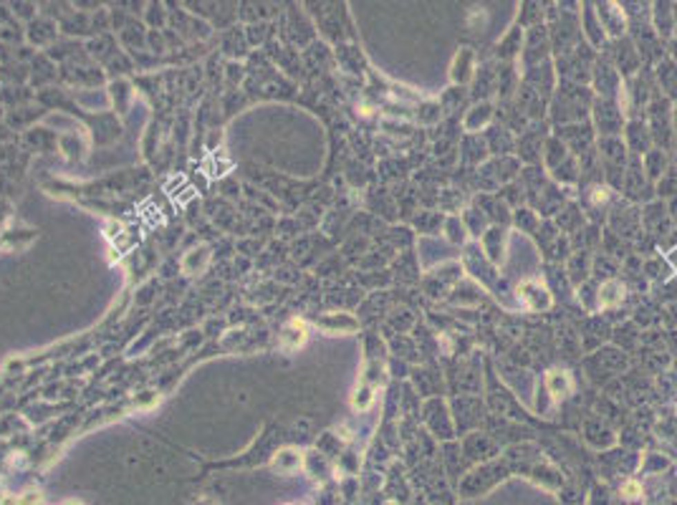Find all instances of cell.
Wrapping results in <instances>:
<instances>
[{
  "label": "cell",
  "instance_id": "obj_45",
  "mask_svg": "<svg viewBox=\"0 0 677 505\" xmlns=\"http://www.w3.org/2000/svg\"><path fill=\"white\" fill-rule=\"evenodd\" d=\"M445 235H448L450 242H455V245H463V242L468 240V230H465L463 218H457V215H450V218H445Z\"/></svg>",
  "mask_w": 677,
  "mask_h": 505
},
{
  "label": "cell",
  "instance_id": "obj_60",
  "mask_svg": "<svg viewBox=\"0 0 677 505\" xmlns=\"http://www.w3.org/2000/svg\"><path fill=\"white\" fill-rule=\"evenodd\" d=\"M64 505H84V503H82V500H66Z\"/></svg>",
  "mask_w": 677,
  "mask_h": 505
},
{
  "label": "cell",
  "instance_id": "obj_39",
  "mask_svg": "<svg viewBox=\"0 0 677 505\" xmlns=\"http://www.w3.org/2000/svg\"><path fill=\"white\" fill-rule=\"evenodd\" d=\"M463 222H465L468 235H473V238H483L486 230L490 227V220L480 213L478 207H468V210L463 213Z\"/></svg>",
  "mask_w": 677,
  "mask_h": 505
},
{
  "label": "cell",
  "instance_id": "obj_7",
  "mask_svg": "<svg viewBox=\"0 0 677 505\" xmlns=\"http://www.w3.org/2000/svg\"><path fill=\"white\" fill-rule=\"evenodd\" d=\"M591 119H594V129L599 137H619L624 132L627 117L614 99H594Z\"/></svg>",
  "mask_w": 677,
  "mask_h": 505
},
{
  "label": "cell",
  "instance_id": "obj_34",
  "mask_svg": "<svg viewBox=\"0 0 677 505\" xmlns=\"http://www.w3.org/2000/svg\"><path fill=\"white\" fill-rule=\"evenodd\" d=\"M619 273V260L617 258L607 256V253H599V256L591 258V278L599 283H607V280H614Z\"/></svg>",
  "mask_w": 677,
  "mask_h": 505
},
{
  "label": "cell",
  "instance_id": "obj_48",
  "mask_svg": "<svg viewBox=\"0 0 677 505\" xmlns=\"http://www.w3.org/2000/svg\"><path fill=\"white\" fill-rule=\"evenodd\" d=\"M44 503V495L38 490H26V493H18V495H8L0 500V505H41Z\"/></svg>",
  "mask_w": 677,
  "mask_h": 505
},
{
  "label": "cell",
  "instance_id": "obj_62",
  "mask_svg": "<svg viewBox=\"0 0 677 505\" xmlns=\"http://www.w3.org/2000/svg\"><path fill=\"white\" fill-rule=\"evenodd\" d=\"M675 169H677V164H675Z\"/></svg>",
  "mask_w": 677,
  "mask_h": 505
},
{
  "label": "cell",
  "instance_id": "obj_59",
  "mask_svg": "<svg viewBox=\"0 0 677 505\" xmlns=\"http://www.w3.org/2000/svg\"><path fill=\"white\" fill-rule=\"evenodd\" d=\"M195 505H218V503H215V500H210V498H200Z\"/></svg>",
  "mask_w": 677,
  "mask_h": 505
},
{
  "label": "cell",
  "instance_id": "obj_25",
  "mask_svg": "<svg viewBox=\"0 0 677 505\" xmlns=\"http://www.w3.org/2000/svg\"><path fill=\"white\" fill-rule=\"evenodd\" d=\"M582 26H584V41H587L591 48H607L609 38H607V33L602 30V23H599V18H596L594 6H589V3L584 6Z\"/></svg>",
  "mask_w": 677,
  "mask_h": 505
},
{
  "label": "cell",
  "instance_id": "obj_27",
  "mask_svg": "<svg viewBox=\"0 0 677 505\" xmlns=\"http://www.w3.org/2000/svg\"><path fill=\"white\" fill-rule=\"evenodd\" d=\"M523 38H526V30H523L521 26H513V28L501 38L495 56H498L501 61H506V64H513L523 51Z\"/></svg>",
  "mask_w": 677,
  "mask_h": 505
},
{
  "label": "cell",
  "instance_id": "obj_55",
  "mask_svg": "<svg viewBox=\"0 0 677 505\" xmlns=\"http://www.w3.org/2000/svg\"><path fill=\"white\" fill-rule=\"evenodd\" d=\"M665 260H667V265H670V271H677V242L665 253Z\"/></svg>",
  "mask_w": 677,
  "mask_h": 505
},
{
  "label": "cell",
  "instance_id": "obj_33",
  "mask_svg": "<svg viewBox=\"0 0 677 505\" xmlns=\"http://www.w3.org/2000/svg\"><path fill=\"white\" fill-rule=\"evenodd\" d=\"M546 392L559 402V399H566L571 392H574V381H571V374L564 372V369H551L546 374Z\"/></svg>",
  "mask_w": 677,
  "mask_h": 505
},
{
  "label": "cell",
  "instance_id": "obj_36",
  "mask_svg": "<svg viewBox=\"0 0 677 505\" xmlns=\"http://www.w3.org/2000/svg\"><path fill=\"white\" fill-rule=\"evenodd\" d=\"M627 298V286L622 280H607L599 283V308H617Z\"/></svg>",
  "mask_w": 677,
  "mask_h": 505
},
{
  "label": "cell",
  "instance_id": "obj_8",
  "mask_svg": "<svg viewBox=\"0 0 677 505\" xmlns=\"http://www.w3.org/2000/svg\"><path fill=\"white\" fill-rule=\"evenodd\" d=\"M604 51H609V59H607V61L617 68V73L624 81L640 73L642 59H640V53H637V46L632 44V38H629V36L619 38V41H609Z\"/></svg>",
  "mask_w": 677,
  "mask_h": 505
},
{
  "label": "cell",
  "instance_id": "obj_10",
  "mask_svg": "<svg viewBox=\"0 0 677 505\" xmlns=\"http://www.w3.org/2000/svg\"><path fill=\"white\" fill-rule=\"evenodd\" d=\"M551 56V41H549V30L546 26H536V28H528L526 38H523V51H521V61L523 68H533L546 64Z\"/></svg>",
  "mask_w": 677,
  "mask_h": 505
},
{
  "label": "cell",
  "instance_id": "obj_23",
  "mask_svg": "<svg viewBox=\"0 0 677 505\" xmlns=\"http://www.w3.org/2000/svg\"><path fill=\"white\" fill-rule=\"evenodd\" d=\"M490 122H493V104L488 102V99H480V102L473 104L470 111L465 114L463 126H465V132L478 134V132H483V129H488Z\"/></svg>",
  "mask_w": 677,
  "mask_h": 505
},
{
  "label": "cell",
  "instance_id": "obj_31",
  "mask_svg": "<svg viewBox=\"0 0 677 505\" xmlns=\"http://www.w3.org/2000/svg\"><path fill=\"white\" fill-rule=\"evenodd\" d=\"M655 76H657V81H660V88L665 91V96L675 104L677 102V64L670 59V56H665V59L657 64Z\"/></svg>",
  "mask_w": 677,
  "mask_h": 505
},
{
  "label": "cell",
  "instance_id": "obj_41",
  "mask_svg": "<svg viewBox=\"0 0 677 505\" xmlns=\"http://www.w3.org/2000/svg\"><path fill=\"white\" fill-rule=\"evenodd\" d=\"M303 341H306V326L301 321H288L280 331V344L294 352V349L303 346Z\"/></svg>",
  "mask_w": 677,
  "mask_h": 505
},
{
  "label": "cell",
  "instance_id": "obj_21",
  "mask_svg": "<svg viewBox=\"0 0 677 505\" xmlns=\"http://www.w3.org/2000/svg\"><path fill=\"white\" fill-rule=\"evenodd\" d=\"M475 53L470 48H460L455 53V59H452V66H450V79L455 86H465V84H470L473 76H475Z\"/></svg>",
  "mask_w": 677,
  "mask_h": 505
},
{
  "label": "cell",
  "instance_id": "obj_12",
  "mask_svg": "<svg viewBox=\"0 0 677 505\" xmlns=\"http://www.w3.org/2000/svg\"><path fill=\"white\" fill-rule=\"evenodd\" d=\"M591 84H594L596 99H614L617 102L619 91L624 86V79L607 59H596L594 68H591Z\"/></svg>",
  "mask_w": 677,
  "mask_h": 505
},
{
  "label": "cell",
  "instance_id": "obj_20",
  "mask_svg": "<svg viewBox=\"0 0 677 505\" xmlns=\"http://www.w3.org/2000/svg\"><path fill=\"white\" fill-rule=\"evenodd\" d=\"M311 321H314V326H318V329L332 334V336H336V334L346 336V334H356L359 331V321L352 314H324V316H314Z\"/></svg>",
  "mask_w": 677,
  "mask_h": 505
},
{
  "label": "cell",
  "instance_id": "obj_19",
  "mask_svg": "<svg viewBox=\"0 0 677 505\" xmlns=\"http://www.w3.org/2000/svg\"><path fill=\"white\" fill-rule=\"evenodd\" d=\"M640 220H642V213H637V207L629 205V202H617V205L611 207L609 213V227L614 235H629L637 233V227H640Z\"/></svg>",
  "mask_w": 677,
  "mask_h": 505
},
{
  "label": "cell",
  "instance_id": "obj_53",
  "mask_svg": "<svg viewBox=\"0 0 677 505\" xmlns=\"http://www.w3.org/2000/svg\"><path fill=\"white\" fill-rule=\"evenodd\" d=\"M591 505H614V498L604 485H596L594 493H591Z\"/></svg>",
  "mask_w": 677,
  "mask_h": 505
},
{
  "label": "cell",
  "instance_id": "obj_52",
  "mask_svg": "<svg viewBox=\"0 0 677 505\" xmlns=\"http://www.w3.org/2000/svg\"><path fill=\"white\" fill-rule=\"evenodd\" d=\"M619 495L622 500H640L642 498V485L637 480H624L622 488H619Z\"/></svg>",
  "mask_w": 677,
  "mask_h": 505
},
{
  "label": "cell",
  "instance_id": "obj_26",
  "mask_svg": "<svg viewBox=\"0 0 677 505\" xmlns=\"http://www.w3.org/2000/svg\"><path fill=\"white\" fill-rule=\"evenodd\" d=\"M566 278L574 283L576 288L587 283L591 278V256L584 250H576L566 258Z\"/></svg>",
  "mask_w": 677,
  "mask_h": 505
},
{
  "label": "cell",
  "instance_id": "obj_9",
  "mask_svg": "<svg viewBox=\"0 0 677 505\" xmlns=\"http://www.w3.org/2000/svg\"><path fill=\"white\" fill-rule=\"evenodd\" d=\"M584 364H587V372H589L591 379L607 381L611 377H617L627 366V354L622 349H599Z\"/></svg>",
  "mask_w": 677,
  "mask_h": 505
},
{
  "label": "cell",
  "instance_id": "obj_43",
  "mask_svg": "<svg viewBox=\"0 0 677 505\" xmlns=\"http://www.w3.org/2000/svg\"><path fill=\"white\" fill-rule=\"evenodd\" d=\"M576 293H579V301H582V306L587 311H596L599 308V283L594 278L582 283V286L576 288Z\"/></svg>",
  "mask_w": 677,
  "mask_h": 505
},
{
  "label": "cell",
  "instance_id": "obj_22",
  "mask_svg": "<svg viewBox=\"0 0 677 505\" xmlns=\"http://www.w3.org/2000/svg\"><path fill=\"white\" fill-rule=\"evenodd\" d=\"M506 240H508L506 227H498V225H490L486 230V235H483V253H486V258L493 265L503 263V258H506Z\"/></svg>",
  "mask_w": 677,
  "mask_h": 505
},
{
  "label": "cell",
  "instance_id": "obj_46",
  "mask_svg": "<svg viewBox=\"0 0 677 505\" xmlns=\"http://www.w3.org/2000/svg\"><path fill=\"white\" fill-rule=\"evenodd\" d=\"M655 192L660 195V198H677V169H675V164H672L667 172H665L660 180H657V187H655Z\"/></svg>",
  "mask_w": 677,
  "mask_h": 505
},
{
  "label": "cell",
  "instance_id": "obj_47",
  "mask_svg": "<svg viewBox=\"0 0 677 505\" xmlns=\"http://www.w3.org/2000/svg\"><path fill=\"white\" fill-rule=\"evenodd\" d=\"M526 10H523L521 15H518V26H526V28H536V26H541V21H544V6H538V3H526Z\"/></svg>",
  "mask_w": 677,
  "mask_h": 505
},
{
  "label": "cell",
  "instance_id": "obj_57",
  "mask_svg": "<svg viewBox=\"0 0 677 505\" xmlns=\"http://www.w3.org/2000/svg\"><path fill=\"white\" fill-rule=\"evenodd\" d=\"M665 53H670V59L677 64V36H672L670 41H667V51Z\"/></svg>",
  "mask_w": 677,
  "mask_h": 505
},
{
  "label": "cell",
  "instance_id": "obj_18",
  "mask_svg": "<svg viewBox=\"0 0 677 505\" xmlns=\"http://www.w3.org/2000/svg\"><path fill=\"white\" fill-rule=\"evenodd\" d=\"M425 422L427 427L435 432V437L440 439H452L455 437V427H452V417H450L448 407L440 399H430L425 404Z\"/></svg>",
  "mask_w": 677,
  "mask_h": 505
},
{
  "label": "cell",
  "instance_id": "obj_11",
  "mask_svg": "<svg viewBox=\"0 0 677 505\" xmlns=\"http://www.w3.org/2000/svg\"><path fill=\"white\" fill-rule=\"evenodd\" d=\"M652 182L647 180L645 169H642V160L640 157H632L629 154V164H627L624 172V184H622V192L627 195V202H649L652 200Z\"/></svg>",
  "mask_w": 677,
  "mask_h": 505
},
{
  "label": "cell",
  "instance_id": "obj_16",
  "mask_svg": "<svg viewBox=\"0 0 677 505\" xmlns=\"http://www.w3.org/2000/svg\"><path fill=\"white\" fill-rule=\"evenodd\" d=\"M624 146H627V152L632 154V157H645V154L652 149V137H649V129H647V124H645V119H640V117H634V119H627V124H624Z\"/></svg>",
  "mask_w": 677,
  "mask_h": 505
},
{
  "label": "cell",
  "instance_id": "obj_50",
  "mask_svg": "<svg viewBox=\"0 0 677 505\" xmlns=\"http://www.w3.org/2000/svg\"><path fill=\"white\" fill-rule=\"evenodd\" d=\"M442 119V104L427 102L420 106V124H437Z\"/></svg>",
  "mask_w": 677,
  "mask_h": 505
},
{
  "label": "cell",
  "instance_id": "obj_51",
  "mask_svg": "<svg viewBox=\"0 0 677 505\" xmlns=\"http://www.w3.org/2000/svg\"><path fill=\"white\" fill-rule=\"evenodd\" d=\"M372 402H374V394H372V387H369V384H361V387L354 389V397H352L354 410H367Z\"/></svg>",
  "mask_w": 677,
  "mask_h": 505
},
{
  "label": "cell",
  "instance_id": "obj_40",
  "mask_svg": "<svg viewBox=\"0 0 677 505\" xmlns=\"http://www.w3.org/2000/svg\"><path fill=\"white\" fill-rule=\"evenodd\" d=\"M584 432H587V442H589V445H594V447H609L611 442H614V435H611L609 427L602 425V422H596V419L587 422Z\"/></svg>",
  "mask_w": 677,
  "mask_h": 505
},
{
  "label": "cell",
  "instance_id": "obj_32",
  "mask_svg": "<svg viewBox=\"0 0 677 505\" xmlns=\"http://www.w3.org/2000/svg\"><path fill=\"white\" fill-rule=\"evenodd\" d=\"M584 222H587L584 210L576 205H564L559 213H556V230H559V233L576 235L584 227Z\"/></svg>",
  "mask_w": 677,
  "mask_h": 505
},
{
  "label": "cell",
  "instance_id": "obj_49",
  "mask_svg": "<svg viewBox=\"0 0 677 505\" xmlns=\"http://www.w3.org/2000/svg\"><path fill=\"white\" fill-rule=\"evenodd\" d=\"M574 238H576V240H574V245H576V248H579V245H582V250H584V253H589V248H591V245H594V242H599V240H602V233H599V230H596L594 225H589V227H582V230H579V233H576Z\"/></svg>",
  "mask_w": 677,
  "mask_h": 505
},
{
  "label": "cell",
  "instance_id": "obj_38",
  "mask_svg": "<svg viewBox=\"0 0 677 505\" xmlns=\"http://www.w3.org/2000/svg\"><path fill=\"white\" fill-rule=\"evenodd\" d=\"M609 198H611V190L604 182L587 184V190H584V202L589 205V210H602V213H604Z\"/></svg>",
  "mask_w": 677,
  "mask_h": 505
},
{
  "label": "cell",
  "instance_id": "obj_2",
  "mask_svg": "<svg viewBox=\"0 0 677 505\" xmlns=\"http://www.w3.org/2000/svg\"><path fill=\"white\" fill-rule=\"evenodd\" d=\"M596 154H599V164H602L604 184L609 190H622L627 164H629V152H627L622 137H599Z\"/></svg>",
  "mask_w": 677,
  "mask_h": 505
},
{
  "label": "cell",
  "instance_id": "obj_37",
  "mask_svg": "<svg viewBox=\"0 0 677 505\" xmlns=\"http://www.w3.org/2000/svg\"><path fill=\"white\" fill-rule=\"evenodd\" d=\"M611 334L609 323L604 321V318H587L584 323V339H587V349H594L599 346L602 341H607Z\"/></svg>",
  "mask_w": 677,
  "mask_h": 505
},
{
  "label": "cell",
  "instance_id": "obj_15",
  "mask_svg": "<svg viewBox=\"0 0 677 505\" xmlns=\"http://www.w3.org/2000/svg\"><path fill=\"white\" fill-rule=\"evenodd\" d=\"M594 10L609 41H619L627 36V15L622 3H596Z\"/></svg>",
  "mask_w": 677,
  "mask_h": 505
},
{
  "label": "cell",
  "instance_id": "obj_35",
  "mask_svg": "<svg viewBox=\"0 0 677 505\" xmlns=\"http://www.w3.org/2000/svg\"><path fill=\"white\" fill-rule=\"evenodd\" d=\"M569 157H571V152L566 149V144H564L556 134H551V137L546 140V144H544V164L549 167V172H553L559 164H564Z\"/></svg>",
  "mask_w": 677,
  "mask_h": 505
},
{
  "label": "cell",
  "instance_id": "obj_1",
  "mask_svg": "<svg viewBox=\"0 0 677 505\" xmlns=\"http://www.w3.org/2000/svg\"><path fill=\"white\" fill-rule=\"evenodd\" d=\"M594 99H596V96L591 94L589 86L561 81L559 86H556V94H553L551 104H549V111H551L553 126L559 129V126L579 124V122H589L591 104H594Z\"/></svg>",
  "mask_w": 677,
  "mask_h": 505
},
{
  "label": "cell",
  "instance_id": "obj_17",
  "mask_svg": "<svg viewBox=\"0 0 677 505\" xmlns=\"http://www.w3.org/2000/svg\"><path fill=\"white\" fill-rule=\"evenodd\" d=\"M546 140H549V134L546 132H541L538 134V124H533L531 129H523L521 132V140H518V144H515V149H518V157H521L528 167H536L538 162L544 160V144H546Z\"/></svg>",
  "mask_w": 677,
  "mask_h": 505
},
{
  "label": "cell",
  "instance_id": "obj_4",
  "mask_svg": "<svg viewBox=\"0 0 677 505\" xmlns=\"http://www.w3.org/2000/svg\"><path fill=\"white\" fill-rule=\"evenodd\" d=\"M594 64H596L594 48L582 38L571 51L556 59V73L561 76V81L587 86V84L591 81V68H594Z\"/></svg>",
  "mask_w": 677,
  "mask_h": 505
},
{
  "label": "cell",
  "instance_id": "obj_14",
  "mask_svg": "<svg viewBox=\"0 0 677 505\" xmlns=\"http://www.w3.org/2000/svg\"><path fill=\"white\" fill-rule=\"evenodd\" d=\"M515 296H518V301H521V303L528 308V311H536V314H538V311H549V308H551V303H553L551 288L546 286L541 278H526V280H521V283H518V288H515Z\"/></svg>",
  "mask_w": 677,
  "mask_h": 505
},
{
  "label": "cell",
  "instance_id": "obj_61",
  "mask_svg": "<svg viewBox=\"0 0 677 505\" xmlns=\"http://www.w3.org/2000/svg\"><path fill=\"white\" fill-rule=\"evenodd\" d=\"M6 498V490H3V483H0V500Z\"/></svg>",
  "mask_w": 677,
  "mask_h": 505
},
{
  "label": "cell",
  "instance_id": "obj_54",
  "mask_svg": "<svg viewBox=\"0 0 677 505\" xmlns=\"http://www.w3.org/2000/svg\"><path fill=\"white\" fill-rule=\"evenodd\" d=\"M667 326H677V301L667 306V316H662Z\"/></svg>",
  "mask_w": 677,
  "mask_h": 505
},
{
  "label": "cell",
  "instance_id": "obj_58",
  "mask_svg": "<svg viewBox=\"0 0 677 505\" xmlns=\"http://www.w3.org/2000/svg\"><path fill=\"white\" fill-rule=\"evenodd\" d=\"M672 146H677V106L672 109Z\"/></svg>",
  "mask_w": 677,
  "mask_h": 505
},
{
  "label": "cell",
  "instance_id": "obj_5",
  "mask_svg": "<svg viewBox=\"0 0 677 505\" xmlns=\"http://www.w3.org/2000/svg\"><path fill=\"white\" fill-rule=\"evenodd\" d=\"M672 109L675 104L667 99L665 94H655L652 102L647 104V119L645 124L649 129V137H652V144L662 152H670L672 149Z\"/></svg>",
  "mask_w": 677,
  "mask_h": 505
},
{
  "label": "cell",
  "instance_id": "obj_13",
  "mask_svg": "<svg viewBox=\"0 0 677 505\" xmlns=\"http://www.w3.org/2000/svg\"><path fill=\"white\" fill-rule=\"evenodd\" d=\"M556 137L566 144V149L574 154V157H582L584 152H589V149H594V146H596L594 126H591L589 122L559 126V129H556Z\"/></svg>",
  "mask_w": 677,
  "mask_h": 505
},
{
  "label": "cell",
  "instance_id": "obj_24",
  "mask_svg": "<svg viewBox=\"0 0 677 505\" xmlns=\"http://www.w3.org/2000/svg\"><path fill=\"white\" fill-rule=\"evenodd\" d=\"M486 144H488V152L495 154V157H508V154L515 149V140L511 129L506 124H493L488 126V134H486Z\"/></svg>",
  "mask_w": 677,
  "mask_h": 505
},
{
  "label": "cell",
  "instance_id": "obj_56",
  "mask_svg": "<svg viewBox=\"0 0 677 505\" xmlns=\"http://www.w3.org/2000/svg\"><path fill=\"white\" fill-rule=\"evenodd\" d=\"M667 215H670L672 225H677V198H672L670 202H667Z\"/></svg>",
  "mask_w": 677,
  "mask_h": 505
},
{
  "label": "cell",
  "instance_id": "obj_30",
  "mask_svg": "<svg viewBox=\"0 0 677 505\" xmlns=\"http://www.w3.org/2000/svg\"><path fill=\"white\" fill-rule=\"evenodd\" d=\"M670 167H672V164H670L667 152L657 149V146H652V149L642 157V169H645V175H647L649 182H657V180H660V177H662Z\"/></svg>",
  "mask_w": 677,
  "mask_h": 505
},
{
  "label": "cell",
  "instance_id": "obj_42",
  "mask_svg": "<svg viewBox=\"0 0 677 505\" xmlns=\"http://www.w3.org/2000/svg\"><path fill=\"white\" fill-rule=\"evenodd\" d=\"M513 222H515V227H521L523 233H528V235H536V230L541 227V218H538V213H533L531 207H515Z\"/></svg>",
  "mask_w": 677,
  "mask_h": 505
},
{
  "label": "cell",
  "instance_id": "obj_29",
  "mask_svg": "<svg viewBox=\"0 0 677 505\" xmlns=\"http://www.w3.org/2000/svg\"><path fill=\"white\" fill-rule=\"evenodd\" d=\"M303 468V455L294 447H283L278 452L273 455L271 460V470L273 473H278V475H294L298 470Z\"/></svg>",
  "mask_w": 677,
  "mask_h": 505
},
{
  "label": "cell",
  "instance_id": "obj_44",
  "mask_svg": "<svg viewBox=\"0 0 677 505\" xmlns=\"http://www.w3.org/2000/svg\"><path fill=\"white\" fill-rule=\"evenodd\" d=\"M207 260H210V253H207V248L205 245H200V248H195V250H190L187 256H184V260H182V268L187 273H200L202 268L207 265Z\"/></svg>",
  "mask_w": 677,
  "mask_h": 505
},
{
  "label": "cell",
  "instance_id": "obj_6",
  "mask_svg": "<svg viewBox=\"0 0 677 505\" xmlns=\"http://www.w3.org/2000/svg\"><path fill=\"white\" fill-rule=\"evenodd\" d=\"M521 172V164L513 157H493L480 164L478 169V182L486 192H493L503 184H508L511 180H515V175Z\"/></svg>",
  "mask_w": 677,
  "mask_h": 505
},
{
  "label": "cell",
  "instance_id": "obj_28",
  "mask_svg": "<svg viewBox=\"0 0 677 505\" xmlns=\"http://www.w3.org/2000/svg\"><path fill=\"white\" fill-rule=\"evenodd\" d=\"M655 10H649V21H652V28L662 41H670L672 33H675V18H672V6L670 3H655Z\"/></svg>",
  "mask_w": 677,
  "mask_h": 505
},
{
  "label": "cell",
  "instance_id": "obj_3",
  "mask_svg": "<svg viewBox=\"0 0 677 505\" xmlns=\"http://www.w3.org/2000/svg\"><path fill=\"white\" fill-rule=\"evenodd\" d=\"M549 41H551V51L556 53V59L569 53L579 41H582V23L576 10H561V6H556L549 13Z\"/></svg>",
  "mask_w": 677,
  "mask_h": 505
}]
</instances>
